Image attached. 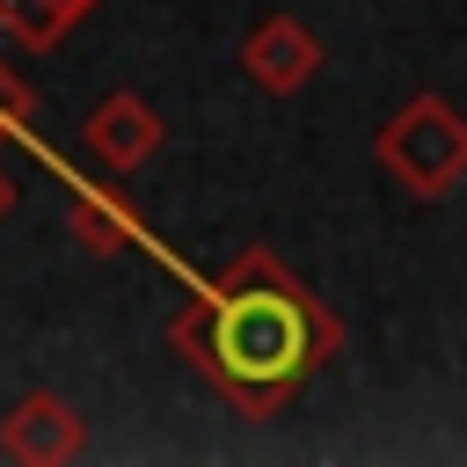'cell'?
I'll list each match as a JSON object with an SVG mask.
<instances>
[{"label":"cell","mask_w":467,"mask_h":467,"mask_svg":"<svg viewBox=\"0 0 467 467\" xmlns=\"http://www.w3.org/2000/svg\"><path fill=\"white\" fill-rule=\"evenodd\" d=\"M314 350V321L285 285H234L212 306V365L248 394L270 401Z\"/></svg>","instance_id":"cell-1"},{"label":"cell","mask_w":467,"mask_h":467,"mask_svg":"<svg viewBox=\"0 0 467 467\" xmlns=\"http://www.w3.org/2000/svg\"><path fill=\"white\" fill-rule=\"evenodd\" d=\"M73 234H80V248H102V255H109V248L131 241V219H124L109 197H80V204H73Z\"/></svg>","instance_id":"cell-6"},{"label":"cell","mask_w":467,"mask_h":467,"mask_svg":"<svg viewBox=\"0 0 467 467\" xmlns=\"http://www.w3.org/2000/svg\"><path fill=\"white\" fill-rule=\"evenodd\" d=\"M241 66H248V80L255 88H270V95H292L314 66H321V51H314V36L292 22V15H270L263 29H248V44H241Z\"/></svg>","instance_id":"cell-3"},{"label":"cell","mask_w":467,"mask_h":467,"mask_svg":"<svg viewBox=\"0 0 467 467\" xmlns=\"http://www.w3.org/2000/svg\"><path fill=\"white\" fill-rule=\"evenodd\" d=\"M88 146L124 175V168H139V161L161 146V117H153L139 95H109V102L95 109V124H88Z\"/></svg>","instance_id":"cell-5"},{"label":"cell","mask_w":467,"mask_h":467,"mask_svg":"<svg viewBox=\"0 0 467 467\" xmlns=\"http://www.w3.org/2000/svg\"><path fill=\"white\" fill-rule=\"evenodd\" d=\"M0 212H7V182H0Z\"/></svg>","instance_id":"cell-8"},{"label":"cell","mask_w":467,"mask_h":467,"mask_svg":"<svg viewBox=\"0 0 467 467\" xmlns=\"http://www.w3.org/2000/svg\"><path fill=\"white\" fill-rule=\"evenodd\" d=\"M379 161L409 182V190H452L460 175H467V124L445 109V102H409L394 124H387V139H379Z\"/></svg>","instance_id":"cell-2"},{"label":"cell","mask_w":467,"mask_h":467,"mask_svg":"<svg viewBox=\"0 0 467 467\" xmlns=\"http://www.w3.org/2000/svg\"><path fill=\"white\" fill-rule=\"evenodd\" d=\"M15 117H29V88L0 66V124H15Z\"/></svg>","instance_id":"cell-7"},{"label":"cell","mask_w":467,"mask_h":467,"mask_svg":"<svg viewBox=\"0 0 467 467\" xmlns=\"http://www.w3.org/2000/svg\"><path fill=\"white\" fill-rule=\"evenodd\" d=\"M0 445H7L15 460H73V452H80V416H73L58 394H29V401L7 416Z\"/></svg>","instance_id":"cell-4"}]
</instances>
